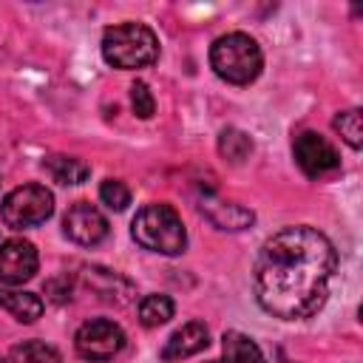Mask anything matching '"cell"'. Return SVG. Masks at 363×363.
I'll return each instance as SVG.
<instances>
[{"label": "cell", "instance_id": "obj_19", "mask_svg": "<svg viewBox=\"0 0 363 363\" xmlns=\"http://www.w3.org/2000/svg\"><path fill=\"white\" fill-rule=\"evenodd\" d=\"M99 201H102L105 207L122 213V210L130 204V190H128V184L119 182V179H105V182L99 184Z\"/></svg>", "mask_w": 363, "mask_h": 363}, {"label": "cell", "instance_id": "obj_13", "mask_svg": "<svg viewBox=\"0 0 363 363\" xmlns=\"http://www.w3.org/2000/svg\"><path fill=\"white\" fill-rule=\"evenodd\" d=\"M221 352H224V360L221 363H267L264 354H261V349H258V343L250 335L235 332V329L224 332Z\"/></svg>", "mask_w": 363, "mask_h": 363}, {"label": "cell", "instance_id": "obj_16", "mask_svg": "<svg viewBox=\"0 0 363 363\" xmlns=\"http://www.w3.org/2000/svg\"><path fill=\"white\" fill-rule=\"evenodd\" d=\"M173 318V301L167 295H145L139 301V323L153 329Z\"/></svg>", "mask_w": 363, "mask_h": 363}, {"label": "cell", "instance_id": "obj_17", "mask_svg": "<svg viewBox=\"0 0 363 363\" xmlns=\"http://www.w3.org/2000/svg\"><path fill=\"white\" fill-rule=\"evenodd\" d=\"M11 363H62L60 352L43 340H23L9 354Z\"/></svg>", "mask_w": 363, "mask_h": 363}, {"label": "cell", "instance_id": "obj_21", "mask_svg": "<svg viewBox=\"0 0 363 363\" xmlns=\"http://www.w3.org/2000/svg\"><path fill=\"white\" fill-rule=\"evenodd\" d=\"M207 363H216V360H207Z\"/></svg>", "mask_w": 363, "mask_h": 363}, {"label": "cell", "instance_id": "obj_7", "mask_svg": "<svg viewBox=\"0 0 363 363\" xmlns=\"http://www.w3.org/2000/svg\"><path fill=\"white\" fill-rule=\"evenodd\" d=\"M292 156L309 179H323V176H329L340 167V156H337L335 145L329 139H323L320 133H315V130H303V133L295 136Z\"/></svg>", "mask_w": 363, "mask_h": 363}, {"label": "cell", "instance_id": "obj_14", "mask_svg": "<svg viewBox=\"0 0 363 363\" xmlns=\"http://www.w3.org/2000/svg\"><path fill=\"white\" fill-rule=\"evenodd\" d=\"M43 167L57 184H65V187L68 184H82L91 176V167L77 156H48L43 162Z\"/></svg>", "mask_w": 363, "mask_h": 363}, {"label": "cell", "instance_id": "obj_18", "mask_svg": "<svg viewBox=\"0 0 363 363\" xmlns=\"http://www.w3.org/2000/svg\"><path fill=\"white\" fill-rule=\"evenodd\" d=\"M332 125H335V130L340 133V139H343L349 147L360 150V145H363V119H360V111H357V108L340 111V113L332 119Z\"/></svg>", "mask_w": 363, "mask_h": 363}, {"label": "cell", "instance_id": "obj_4", "mask_svg": "<svg viewBox=\"0 0 363 363\" xmlns=\"http://www.w3.org/2000/svg\"><path fill=\"white\" fill-rule=\"evenodd\" d=\"M130 235L139 247L159 255H179L187 244L184 224L170 204H145L130 221Z\"/></svg>", "mask_w": 363, "mask_h": 363}, {"label": "cell", "instance_id": "obj_2", "mask_svg": "<svg viewBox=\"0 0 363 363\" xmlns=\"http://www.w3.org/2000/svg\"><path fill=\"white\" fill-rule=\"evenodd\" d=\"M102 57L108 65L122 68V71L145 68V65L156 62L159 40H156L153 28H147L145 23H119V26L105 28Z\"/></svg>", "mask_w": 363, "mask_h": 363}, {"label": "cell", "instance_id": "obj_12", "mask_svg": "<svg viewBox=\"0 0 363 363\" xmlns=\"http://www.w3.org/2000/svg\"><path fill=\"white\" fill-rule=\"evenodd\" d=\"M201 210H204V216L218 227V230H247L252 221H255V216H252V210H247V207H241V204H235V201H204L201 204Z\"/></svg>", "mask_w": 363, "mask_h": 363}, {"label": "cell", "instance_id": "obj_10", "mask_svg": "<svg viewBox=\"0 0 363 363\" xmlns=\"http://www.w3.org/2000/svg\"><path fill=\"white\" fill-rule=\"evenodd\" d=\"M207 346H210V332H207V326L199 323V320H190V323H184L182 329H176V332L164 340V346H162V360H164V363H179V360H184V357H190V354H199V352L207 349Z\"/></svg>", "mask_w": 363, "mask_h": 363}, {"label": "cell", "instance_id": "obj_15", "mask_svg": "<svg viewBox=\"0 0 363 363\" xmlns=\"http://www.w3.org/2000/svg\"><path fill=\"white\" fill-rule=\"evenodd\" d=\"M218 153L230 164H241L252 153V139L238 128H224L221 136H218Z\"/></svg>", "mask_w": 363, "mask_h": 363}, {"label": "cell", "instance_id": "obj_11", "mask_svg": "<svg viewBox=\"0 0 363 363\" xmlns=\"http://www.w3.org/2000/svg\"><path fill=\"white\" fill-rule=\"evenodd\" d=\"M0 306L20 323H34L43 315V301L34 292L14 289V286H0Z\"/></svg>", "mask_w": 363, "mask_h": 363}, {"label": "cell", "instance_id": "obj_8", "mask_svg": "<svg viewBox=\"0 0 363 363\" xmlns=\"http://www.w3.org/2000/svg\"><path fill=\"white\" fill-rule=\"evenodd\" d=\"M37 250L26 238H9L0 244V284L20 286L34 278L37 272Z\"/></svg>", "mask_w": 363, "mask_h": 363}, {"label": "cell", "instance_id": "obj_20", "mask_svg": "<svg viewBox=\"0 0 363 363\" xmlns=\"http://www.w3.org/2000/svg\"><path fill=\"white\" fill-rule=\"evenodd\" d=\"M130 105H133V113L139 119H150L153 111H156V102H153V94L145 82H133L130 85Z\"/></svg>", "mask_w": 363, "mask_h": 363}, {"label": "cell", "instance_id": "obj_9", "mask_svg": "<svg viewBox=\"0 0 363 363\" xmlns=\"http://www.w3.org/2000/svg\"><path fill=\"white\" fill-rule=\"evenodd\" d=\"M62 230L65 235L74 241V244H82V247H96L105 235H108V221L105 216L88 204V201H77L68 207L65 218H62Z\"/></svg>", "mask_w": 363, "mask_h": 363}, {"label": "cell", "instance_id": "obj_5", "mask_svg": "<svg viewBox=\"0 0 363 363\" xmlns=\"http://www.w3.org/2000/svg\"><path fill=\"white\" fill-rule=\"evenodd\" d=\"M54 213V196L43 184H23L14 187L0 201V218L11 230H28L48 221Z\"/></svg>", "mask_w": 363, "mask_h": 363}, {"label": "cell", "instance_id": "obj_6", "mask_svg": "<svg viewBox=\"0 0 363 363\" xmlns=\"http://www.w3.org/2000/svg\"><path fill=\"white\" fill-rule=\"evenodd\" d=\"M122 346H125V332L119 329V323H113L108 318L85 320L74 335L77 354L91 363H105V360L116 357L122 352Z\"/></svg>", "mask_w": 363, "mask_h": 363}, {"label": "cell", "instance_id": "obj_1", "mask_svg": "<svg viewBox=\"0 0 363 363\" xmlns=\"http://www.w3.org/2000/svg\"><path fill=\"white\" fill-rule=\"evenodd\" d=\"M337 269L335 244L315 227L298 224L269 235L252 267V292L258 306L281 320L312 318Z\"/></svg>", "mask_w": 363, "mask_h": 363}, {"label": "cell", "instance_id": "obj_3", "mask_svg": "<svg viewBox=\"0 0 363 363\" xmlns=\"http://www.w3.org/2000/svg\"><path fill=\"white\" fill-rule=\"evenodd\" d=\"M210 65L224 82L250 85L264 68V54L250 34L230 31L210 45Z\"/></svg>", "mask_w": 363, "mask_h": 363}]
</instances>
